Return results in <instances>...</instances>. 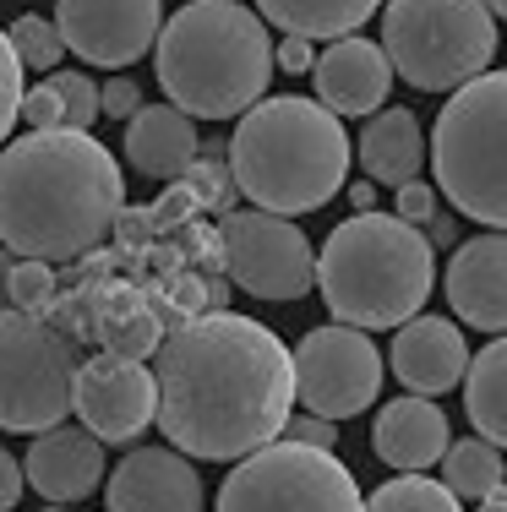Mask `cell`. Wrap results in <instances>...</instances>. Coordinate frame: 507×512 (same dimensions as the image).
Wrapping results in <instances>:
<instances>
[{
    "instance_id": "cell-1",
    "label": "cell",
    "mask_w": 507,
    "mask_h": 512,
    "mask_svg": "<svg viewBox=\"0 0 507 512\" xmlns=\"http://www.w3.org/2000/svg\"><path fill=\"white\" fill-rule=\"evenodd\" d=\"M153 425L180 458L240 463L284 436L295 414V360L273 327L208 311L153 349Z\"/></svg>"
},
{
    "instance_id": "cell-2",
    "label": "cell",
    "mask_w": 507,
    "mask_h": 512,
    "mask_svg": "<svg viewBox=\"0 0 507 512\" xmlns=\"http://www.w3.org/2000/svg\"><path fill=\"white\" fill-rule=\"evenodd\" d=\"M126 180L104 142L28 131L0 148V251L17 262H71L115 229Z\"/></svg>"
},
{
    "instance_id": "cell-3",
    "label": "cell",
    "mask_w": 507,
    "mask_h": 512,
    "mask_svg": "<svg viewBox=\"0 0 507 512\" xmlns=\"http://www.w3.org/2000/svg\"><path fill=\"white\" fill-rule=\"evenodd\" d=\"M159 88L186 120H229L262 104L273 82L268 22L235 0H197L164 17L153 44Z\"/></svg>"
},
{
    "instance_id": "cell-4",
    "label": "cell",
    "mask_w": 507,
    "mask_h": 512,
    "mask_svg": "<svg viewBox=\"0 0 507 512\" xmlns=\"http://www.w3.org/2000/svg\"><path fill=\"white\" fill-rule=\"evenodd\" d=\"M349 153L344 120H333L317 99L284 93L240 115L229 137V175L257 213L295 224V213H317L344 191Z\"/></svg>"
},
{
    "instance_id": "cell-5",
    "label": "cell",
    "mask_w": 507,
    "mask_h": 512,
    "mask_svg": "<svg viewBox=\"0 0 507 512\" xmlns=\"http://www.w3.org/2000/svg\"><path fill=\"white\" fill-rule=\"evenodd\" d=\"M437 284V251L420 229L393 213H355L322 240L317 289L338 316V327L377 333V327L415 322Z\"/></svg>"
},
{
    "instance_id": "cell-6",
    "label": "cell",
    "mask_w": 507,
    "mask_h": 512,
    "mask_svg": "<svg viewBox=\"0 0 507 512\" xmlns=\"http://www.w3.org/2000/svg\"><path fill=\"white\" fill-rule=\"evenodd\" d=\"M431 169L458 213L507 235V71H486L442 104Z\"/></svg>"
},
{
    "instance_id": "cell-7",
    "label": "cell",
    "mask_w": 507,
    "mask_h": 512,
    "mask_svg": "<svg viewBox=\"0 0 507 512\" xmlns=\"http://www.w3.org/2000/svg\"><path fill=\"white\" fill-rule=\"evenodd\" d=\"M382 17V55L393 77L420 93H458L491 71L497 17L480 0H393Z\"/></svg>"
},
{
    "instance_id": "cell-8",
    "label": "cell",
    "mask_w": 507,
    "mask_h": 512,
    "mask_svg": "<svg viewBox=\"0 0 507 512\" xmlns=\"http://www.w3.org/2000/svg\"><path fill=\"white\" fill-rule=\"evenodd\" d=\"M77 338L50 316H0V431H60L77 382Z\"/></svg>"
},
{
    "instance_id": "cell-9",
    "label": "cell",
    "mask_w": 507,
    "mask_h": 512,
    "mask_svg": "<svg viewBox=\"0 0 507 512\" xmlns=\"http://www.w3.org/2000/svg\"><path fill=\"white\" fill-rule=\"evenodd\" d=\"M219 512H366L355 474L333 453L273 442L240 458L219 491Z\"/></svg>"
},
{
    "instance_id": "cell-10",
    "label": "cell",
    "mask_w": 507,
    "mask_h": 512,
    "mask_svg": "<svg viewBox=\"0 0 507 512\" xmlns=\"http://www.w3.org/2000/svg\"><path fill=\"white\" fill-rule=\"evenodd\" d=\"M219 256L246 295L257 300H300L317 284V251H311L306 229L273 213H224L219 229Z\"/></svg>"
},
{
    "instance_id": "cell-11",
    "label": "cell",
    "mask_w": 507,
    "mask_h": 512,
    "mask_svg": "<svg viewBox=\"0 0 507 512\" xmlns=\"http://www.w3.org/2000/svg\"><path fill=\"white\" fill-rule=\"evenodd\" d=\"M289 360H295V398L328 425L371 409L382 393V355L355 327H311Z\"/></svg>"
},
{
    "instance_id": "cell-12",
    "label": "cell",
    "mask_w": 507,
    "mask_h": 512,
    "mask_svg": "<svg viewBox=\"0 0 507 512\" xmlns=\"http://www.w3.org/2000/svg\"><path fill=\"white\" fill-rule=\"evenodd\" d=\"M71 409H77L82 431L93 442H137L142 431L159 414V387H153V371L137 360L120 355H93L77 365V382H71Z\"/></svg>"
},
{
    "instance_id": "cell-13",
    "label": "cell",
    "mask_w": 507,
    "mask_h": 512,
    "mask_svg": "<svg viewBox=\"0 0 507 512\" xmlns=\"http://www.w3.org/2000/svg\"><path fill=\"white\" fill-rule=\"evenodd\" d=\"M50 22L71 55L120 71L159 44L164 6L159 0H60Z\"/></svg>"
},
{
    "instance_id": "cell-14",
    "label": "cell",
    "mask_w": 507,
    "mask_h": 512,
    "mask_svg": "<svg viewBox=\"0 0 507 512\" xmlns=\"http://www.w3.org/2000/svg\"><path fill=\"white\" fill-rule=\"evenodd\" d=\"M110 512H202V474L175 447H137L110 469Z\"/></svg>"
},
{
    "instance_id": "cell-15",
    "label": "cell",
    "mask_w": 507,
    "mask_h": 512,
    "mask_svg": "<svg viewBox=\"0 0 507 512\" xmlns=\"http://www.w3.org/2000/svg\"><path fill=\"white\" fill-rule=\"evenodd\" d=\"M388 360H393V376L409 387V398H431L437 404L448 387L464 382L469 344L458 333V322H448V316H415V322H404L393 333Z\"/></svg>"
},
{
    "instance_id": "cell-16",
    "label": "cell",
    "mask_w": 507,
    "mask_h": 512,
    "mask_svg": "<svg viewBox=\"0 0 507 512\" xmlns=\"http://www.w3.org/2000/svg\"><path fill=\"white\" fill-rule=\"evenodd\" d=\"M317 77V104L328 109L333 120L344 115H377L388 104V88H393V66L382 55V44L371 39H338L317 55L311 66Z\"/></svg>"
},
{
    "instance_id": "cell-17",
    "label": "cell",
    "mask_w": 507,
    "mask_h": 512,
    "mask_svg": "<svg viewBox=\"0 0 507 512\" xmlns=\"http://www.w3.org/2000/svg\"><path fill=\"white\" fill-rule=\"evenodd\" d=\"M104 447L93 442L82 425H60V431L33 436L28 458H22V480L44 496V502L66 507V502H88L104 485Z\"/></svg>"
},
{
    "instance_id": "cell-18",
    "label": "cell",
    "mask_w": 507,
    "mask_h": 512,
    "mask_svg": "<svg viewBox=\"0 0 507 512\" xmlns=\"http://www.w3.org/2000/svg\"><path fill=\"white\" fill-rule=\"evenodd\" d=\"M448 306L458 322L507 338V235H475L453 251Z\"/></svg>"
},
{
    "instance_id": "cell-19",
    "label": "cell",
    "mask_w": 507,
    "mask_h": 512,
    "mask_svg": "<svg viewBox=\"0 0 507 512\" xmlns=\"http://www.w3.org/2000/svg\"><path fill=\"white\" fill-rule=\"evenodd\" d=\"M448 431H453L448 414L431 404V398H393L377 414V425H371V453L398 474H420V469L448 458V447H453Z\"/></svg>"
},
{
    "instance_id": "cell-20",
    "label": "cell",
    "mask_w": 507,
    "mask_h": 512,
    "mask_svg": "<svg viewBox=\"0 0 507 512\" xmlns=\"http://www.w3.org/2000/svg\"><path fill=\"white\" fill-rule=\"evenodd\" d=\"M202 153V137L180 109L169 104H142L126 120V164L142 169L148 180H180Z\"/></svg>"
},
{
    "instance_id": "cell-21",
    "label": "cell",
    "mask_w": 507,
    "mask_h": 512,
    "mask_svg": "<svg viewBox=\"0 0 507 512\" xmlns=\"http://www.w3.org/2000/svg\"><path fill=\"white\" fill-rule=\"evenodd\" d=\"M426 164V131H420L415 109H377L371 126L360 131V169L371 175V186H409L420 180Z\"/></svg>"
},
{
    "instance_id": "cell-22",
    "label": "cell",
    "mask_w": 507,
    "mask_h": 512,
    "mask_svg": "<svg viewBox=\"0 0 507 512\" xmlns=\"http://www.w3.org/2000/svg\"><path fill=\"white\" fill-rule=\"evenodd\" d=\"M257 17L268 28H284V39H355V28H366L377 17L371 0H262Z\"/></svg>"
},
{
    "instance_id": "cell-23",
    "label": "cell",
    "mask_w": 507,
    "mask_h": 512,
    "mask_svg": "<svg viewBox=\"0 0 507 512\" xmlns=\"http://www.w3.org/2000/svg\"><path fill=\"white\" fill-rule=\"evenodd\" d=\"M464 409L469 425L480 431V442L507 453V338L486 344L464 371Z\"/></svg>"
},
{
    "instance_id": "cell-24",
    "label": "cell",
    "mask_w": 507,
    "mask_h": 512,
    "mask_svg": "<svg viewBox=\"0 0 507 512\" xmlns=\"http://www.w3.org/2000/svg\"><path fill=\"white\" fill-rule=\"evenodd\" d=\"M442 485H448L453 502H491L502 491V453L486 447L480 436H464L442 458Z\"/></svg>"
},
{
    "instance_id": "cell-25",
    "label": "cell",
    "mask_w": 507,
    "mask_h": 512,
    "mask_svg": "<svg viewBox=\"0 0 507 512\" xmlns=\"http://www.w3.org/2000/svg\"><path fill=\"white\" fill-rule=\"evenodd\" d=\"M366 512H464L448 496L442 480H426V474H398V480L377 485L366 496Z\"/></svg>"
},
{
    "instance_id": "cell-26",
    "label": "cell",
    "mask_w": 507,
    "mask_h": 512,
    "mask_svg": "<svg viewBox=\"0 0 507 512\" xmlns=\"http://www.w3.org/2000/svg\"><path fill=\"white\" fill-rule=\"evenodd\" d=\"M6 39H11V55H17L22 71H50L55 60L66 55V44H60L50 17H17L6 28Z\"/></svg>"
},
{
    "instance_id": "cell-27",
    "label": "cell",
    "mask_w": 507,
    "mask_h": 512,
    "mask_svg": "<svg viewBox=\"0 0 507 512\" xmlns=\"http://www.w3.org/2000/svg\"><path fill=\"white\" fill-rule=\"evenodd\" d=\"M50 88H55V99H60V115H66V126H60V131L88 137V126L99 120V82L82 77V71H55Z\"/></svg>"
},
{
    "instance_id": "cell-28",
    "label": "cell",
    "mask_w": 507,
    "mask_h": 512,
    "mask_svg": "<svg viewBox=\"0 0 507 512\" xmlns=\"http://www.w3.org/2000/svg\"><path fill=\"white\" fill-rule=\"evenodd\" d=\"M55 300V267L44 262H17L6 278V306L22 316H44V306Z\"/></svg>"
},
{
    "instance_id": "cell-29",
    "label": "cell",
    "mask_w": 507,
    "mask_h": 512,
    "mask_svg": "<svg viewBox=\"0 0 507 512\" xmlns=\"http://www.w3.org/2000/svg\"><path fill=\"white\" fill-rule=\"evenodd\" d=\"M22 66H17V55H11V39H6V28H0V142L11 137V126H17V109H22Z\"/></svg>"
},
{
    "instance_id": "cell-30",
    "label": "cell",
    "mask_w": 507,
    "mask_h": 512,
    "mask_svg": "<svg viewBox=\"0 0 507 512\" xmlns=\"http://www.w3.org/2000/svg\"><path fill=\"white\" fill-rule=\"evenodd\" d=\"M17 120H22V126H33V131H60V126H66V115H60V99H55L50 82H33V88L22 93Z\"/></svg>"
},
{
    "instance_id": "cell-31",
    "label": "cell",
    "mask_w": 507,
    "mask_h": 512,
    "mask_svg": "<svg viewBox=\"0 0 507 512\" xmlns=\"http://www.w3.org/2000/svg\"><path fill=\"white\" fill-rule=\"evenodd\" d=\"M393 197H398V213H393L398 224H409V229L426 235V224L437 218V191H431L426 180H409V186H398Z\"/></svg>"
},
{
    "instance_id": "cell-32",
    "label": "cell",
    "mask_w": 507,
    "mask_h": 512,
    "mask_svg": "<svg viewBox=\"0 0 507 512\" xmlns=\"http://www.w3.org/2000/svg\"><path fill=\"white\" fill-rule=\"evenodd\" d=\"M284 442H295V447H311V453H333L338 447V431L328 420H317V414H289V425H284Z\"/></svg>"
},
{
    "instance_id": "cell-33",
    "label": "cell",
    "mask_w": 507,
    "mask_h": 512,
    "mask_svg": "<svg viewBox=\"0 0 507 512\" xmlns=\"http://www.w3.org/2000/svg\"><path fill=\"white\" fill-rule=\"evenodd\" d=\"M142 109V88L131 77H110L99 82V115H115V120H131Z\"/></svg>"
},
{
    "instance_id": "cell-34",
    "label": "cell",
    "mask_w": 507,
    "mask_h": 512,
    "mask_svg": "<svg viewBox=\"0 0 507 512\" xmlns=\"http://www.w3.org/2000/svg\"><path fill=\"white\" fill-rule=\"evenodd\" d=\"M28 491V480H22V463L6 453V447H0V512H11L17 507V496Z\"/></svg>"
},
{
    "instance_id": "cell-35",
    "label": "cell",
    "mask_w": 507,
    "mask_h": 512,
    "mask_svg": "<svg viewBox=\"0 0 507 512\" xmlns=\"http://www.w3.org/2000/svg\"><path fill=\"white\" fill-rule=\"evenodd\" d=\"M273 66L311 71V66H317V55H311V44H300V39H279V44H273Z\"/></svg>"
},
{
    "instance_id": "cell-36",
    "label": "cell",
    "mask_w": 507,
    "mask_h": 512,
    "mask_svg": "<svg viewBox=\"0 0 507 512\" xmlns=\"http://www.w3.org/2000/svg\"><path fill=\"white\" fill-rule=\"evenodd\" d=\"M349 202H355V213H371V202H377V186H371V180L349 186Z\"/></svg>"
},
{
    "instance_id": "cell-37",
    "label": "cell",
    "mask_w": 507,
    "mask_h": 512,
    "mask_svg": "<svg viewBox=\"0 0 507 512\" xmlns=\"http://www.w3.org/2000/svg\"><path fill=\"white\" fill-rule=\"evenodd\" d=\"M11 267H17V256H11V251H0V316L11 311V306H6V278H11Z\"/></svg>"
},
{
    "instance_id": "cell-38",
    "label": "cell",
    "mask_w": 507,
    "mask_h": 512,
    "mask_svg": "<svg viewBox=\"0 0 507 512\" xmlns=\"http://www.w3.org/2000/svg\"><path fill=\"white\" fill-rule=\"evenodd\" d=\"M480 512H507V491H497V496H491V502L480 507Z\"/></svg>"
},
{
    "instance_id": "cell-39",
    "label": "cell",
    "mask_w": 507,
    "mask_h": 512,
    "mask_svg": "<svg viewBox=\"0 0 507 512\" xmlns=\"http://www.w3.org/2000/svg\"><path fill=\"white\" fill-rule=\"evenodd\" d=\"M491 17H497V22H507V0H502V6H491Z\"/></svg>"
},
{
    "instance_id": "cell-40",
    "label": "cell",
    "mask_w": 507,
    "mask_h": 512,
    "mask_svg": "<svg viewBox=\"0 0 507 512\" xmlns=\"http://www.w3.org/2000/svg\"><path fill=\"white\" fill-rule=\"evenodd\" d=\"M502 491H507V458H502Z\"/></svg>"
},
{
    "instance_id": "cell-41",
    "label": "cell",
    "mask_w": 507,
    "mask_h": 512,
    "mask_svg": "<svg viewBox=\"0 0 507 512\" xmlns=\"http://www.w3.org/2000/svg\"><path fill=\"white\" fill-rule=\"evenodd\" d=\"M60 512H66V507H60Z\"/></svg>"
}]
</instances>
